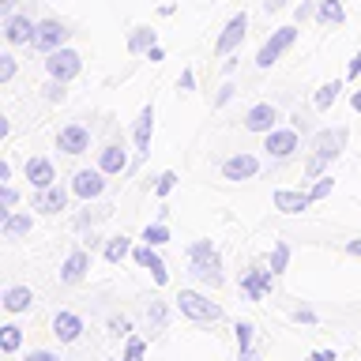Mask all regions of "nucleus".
Listing matches in <instances>:
<instances>
[{
  "label": "nucleus",
  "instance_id": "nucleus-57",
  "mask_svg": "<svg viewBox=\"0 0 361 361\" xmlns=\"http://www.w3.org/2000/svg\"><path fill=\"white\" fill-rule=\"evenodd\" d=\"M121 361H124V357H121Z\"/></svg>",
  "mask_w": 361,
  "mask_h": 361
},
{
  "label": "nucleus",
  "instance_id": "nucleus-22",
  "mask_svg": "<svg viewBox=\"0 0 361 361\" xmlns=\"http://www.w3.org/2000/svg\"><path fill=\"white\" fill-rule=\"evenodd\" d=\"M309 203H312V196L301 188H279L275 192V211H282V214H301Z\"/></svg>",
  "mask_w": 361,
  "mask_h": 361
},
{
  "label": "nucleus",
  "instance_id": "nucleus-33",
  "mask_svg": "<svg viewBox=\"0 0 361 361\" xmlns=\"http://www.w3.org/2000/svg\"><path fill=\"white\" fill-rule=\"evenodd\" d=\"M143 241H147V245H154V248H158V245H166V241H169V226H166L162 219L151 222V226L143 230Z\"/></svg>",
  "mask_w": 361,
  "mask_h": 361
},
{
  "label": "nucleus",
  "instance_id": "nucleus-37",
  "mask_svg": "<svg viewBox=\"0 0 361 361\" xmlns=\"http://www.w3.org/2000/svg\"><path fill=\"white\" fill-rule=\"evenodd\" d=\"M331 188H335V177H320V180H312V188H309V196H312V203H320V200H327L331 196Z\"/></svg>",
  "mask_w": 361,
  "mask_h": 361
},
{
  "label": "nucleus",
  "instance_id": "nucleus-11",
  "mask_svg": "<svg viewBox=\"0 0 361 361\" xmlns=\"http://www.w3.org/2000/svg\"><path fill=\"white\" fill-rule=\"evenodd\" d=\"M64 42H68V27L61 19H42L38 23V34H34V49L38 53H53V49H61Z\"/></svg>",
  "mask_w": 361,
  "mask_h": 361
},
{
  "label": "nucleus",
  "instance_id": "nucleus-6",
  "mask_svg": "<svg viewBox=\"0 0 361 361\" xmlns=\"http://www.w3.org/2000/svg\"><path fill=\"white\" fill-rule=\"evenodd\" d=\"M346 140H350L346 128H324V132L312 135V154H320L324 162H335V158L346 151Z\"/></svg>",
  "mask_w": 361,
  "mask_h": 361
},
{
  "label": "nucleus",
  "instance_id": "nucleus-5",
  "mask_svg": "<svg viewBox=\"0 0 361 361\" xmlns=\"http://www.w3.org/2000/svg\"><path fill=\"white\" fill-rule=\"evenodd\" d=\"M264 151L275 158V162H286L301 151V132L298 128H271L264 135Z\"/></svg>",
  "mask_w": 361,
  "mask_h": 361
},
{
  "label": "nucleus",
  "instance_id": "nucleus-43",
  "mask_svg": "<svg viewBox=\"0 0 361 361\" xmlns=\"http://www.w3.org/2000/svg\"><path fill=\"white\" fill-rule=\"evenodd\" d=\"M233 94H237V87H233V83H222V87H219V94H214V109H222Z\"/></svg>",
  "mask_w": 361,
  "mask_h": 361
},
{
  "label": "nucleus",
  "instance_id": "nucleus-31",
  "mask_svg": "<svg viewBox=\"0 0 361 361\" xmlns=\"http://www.w3.org/2000/svg\"><path fill=\"white\" fill-rule=\"evenodd\" d=\"M42 98L53 102V106H61V102H68V83L64 79H49V83L42 87Z\"/></svg>",
  "mask_w": 361,
  "mask_h": 361
},
{
  "label": "nucleus",
  "instance_id": "nucleus-36",
  "mask_svg": "<svg viewBox=\"0 0 361 361\" xmlns=\"http://www.w3.org/2000/svg\"><path fill=\"white\" fill-rule=\"evenodd\" d=\"M16 203H19V192L11 185H0V219H8V214L16 211Z\"/></svg>",
  "mask_w": 361,
  "mask_h": 361
},
{
  "label": "nucleus",
  "instance_id": "nucleus-35",
  "mask_svg": "<svg viewBox=\"0 0 361 361\" xmlns=\"http://www.w3.org/2000/svg\"><path fill=\"white\" fill-rule=\"evenodd\" d=\"M177 180H180V177L173 173V169H166V173H158V180H154V196H158V200H166L169 192L177 188Z\"/></svg>",
  "mask_w": 361,
  "mask_h": 361
},
{
  "label": "nucleus",
  "instance_id": "nucleus-53",
  "mask_svg": "<svg viewBox=\"0 0 361 361\" xmlns=\"http://www.w3.org/2000/svg\"><path fill=\"white\" fill-rule=\"evenodd\" d=\"M237 361H259L256 350H237Z\"/></svg>",
  "mask_w": 361,
  "mask_h": 361
},
{
  "label": "nucleus",
  "instance_id": "nucleus-9",
  "mask_svg": "<svg viewBox=\"0 0 361 361\" xmlns=\"http://www.w3.org/2000/svg\"><path fill=\"white\" fill-rule=\"evenodd\" d=\"M245 30H248V16H245V11H237V16L222 27L219 42H214V53H219V56L237 53V49H241V42H245Z\"/></svg>",
  "mask_w": 361,
  "mask_h": 361
},
{
  "label": "nucleus",
  "instance_id": "nucleus-49",
  "mask_svg": "<svg viewBox=\"0 0 361 361\" xmlns=\"http://www.w3.org/2000/svg\"><path fill=\"white\" fill-rule=\"evenodd\" d=\"M162 56H166V49H162V45H151V49H147V61H151V64H158Z\"/></svg>",
  "mask_w": 361,
  "mask_h": 361
},
{
  "label": "nucleus",
  "instance_id": "nucleus-18",
  "mask_svg": "<svg viewBox=\"0 0 361 361\" xmlns=\"http://www.w3.org/2000/svg\"><path fill=\"white\" fill-rule=\"evenodd\" d=\"M259 173V158L256 154H233V158H226L222 162V177L226 180H252Z\"/></svg>",
  "mask_w": 361,
  "mask_h": 361
},
{
  "label": "nucleus",
  "instance_id": "nucleus-10",
  "mask_svg": "<svg viewBox=\"0 0 361 361\" xmlns=\"http://www.w3.org/2000/svg\"><path fill=\"white\" fill-rule=\"evenodd\" d=\"M151 135H154V106H143L132 128V143H135V162H143L151 154Z\"/></svg>",
  "mask_w": 361,
  "mask_h": 361
},
{
  "label": "nucleus",
  "instance_id": "nucleus-54",
  "mask_svg": "<svg viewBox=\"0 0 361 361\" xmlns=\"http://www.w3.org/2000/svg\"><path fill=\"white\" fill-rule=\"evenodd\" d=\"M286 4H290V0H264L267 11H279V8H286Z\"/></svg>",
  "mask_w": 361,
  "mask_h": 361
},
{
  "label": "nucleus",
  "instance_id": "nucleus-20",
  "mask_svg": "<svg viewBox=\"0 0 361 361\" xmlns=\"http://www.w3.org/2000/svg\"><path fill=\"white\" fill-rule=\"evenodd\" d=\"M27 180H30L34 192L56 185V169H53L49 158H27Z\"/></svg>",
  "mask_w": 361,
  "mask_h": 361
},
{
  "label": "nucleus",
  "instance_id": "nucleus-50",
  "mask_svg": "<svg viewBox=\"0 0 361 361\" xmlns=\"http://www.w3.org/2000/svg\"><path fill=\"white\" fill-rule=\"evenodd\" d=\"M290 121H293V128H298L301 135H305V132H309V117H301V113H293V117H290Z\"/></svg>",
  "mask_w": 361,
  "mask_h": 361
},
{
  "label": "nucleus",
  "instance_id": "nucleus-34",
  "mask_svg": "<svg viewBox=\"0 0 361 361\" xmlns=\"http://www.w3.org/2000/svg\"><path fill=\"white\" fill-rule=\"evenodd\" d=\"M252 335H256V327L248 324V320H237V324H233V338H237V350H252Z\"/></svg>",
  "mask_w": 361,
  "mask_h": 361
},
{
  "label": "nucleus",
  "instance_id": "nucleus-42",
  "mask_svg": "<svg viewBox=\"0 0 361 361\" xmlns=\"http://www.w3.org/2000/svg\"><path fill=\"white\" fill-rule=\"evenodd\" d=\"M177 90H180V94H188V90H196V75H192V68H185V72L177 75Z\"/></svg>",
  "mask_w": 361,
  "mask_h": 361
},
{
  "label": "nucleus",
  "instance_id": "nucleus-30",
  "mask_svg": "<svg viewBox=\"0 0 361 361\" xmlns=\"http://www.w3.org/2000/svg\"><path fill=\"white\" fill-rule=\"evenodd\" d=\"M267 267L275 271V275H282V271L290 267V245L286 241H275L271 245V256H267Z\"/></svg>",
  "mask_w": 361,
  "mask_h": 361
},
{
  "label": "nucleus",
  "instance_id": "nucleus-44",
  "mask_svg": "<svg viewBox=\"0 0 361 361\" xmlns=\"http://www.w3.org/2000/svg\"><path fill=\"white\" fill-rule=\"evenodd\" d=\"M309 16H316V4H312V0H301V4L293 8V19H298V23H305Z\"/></svg>",
  "mask_w": 361,
  "mask_h": 361
},
{
  "label": "nucleus",
  "instance_id": "nucleus-8",
  "mask_svg": "<svg viewBox=\"0 0 361 361\" xmlns=\"http://www.w3.org/2000/svg\"><path fill=\"white\" fill-rule=\"evenodd\" d=\"M271 286H275V271L271 267H248L245 275H241V293L248 301H264Z\"/></svg>",
  "mask_w": 361,
  "mask_h": 361
},
{
  "label": "nucleus",
  "instance_id": "nucleus-21",
  "mask_svg": "<svg viewBox=\"0 0 361 361\" xmlns=\"http://www.w3.org/2000/svg\"><path fill=\"white\" fill-rule=\"evenodd\" d=\"M34 230V219L27 211H11L8 219H0V233H4V241H23V237H30Z\"/></svg>",
  "mask_w": 361,
  "mask_h": 361
},
{
  "label": "nucleus",
  "instance_id": "nucleus-16",
  "mask_svg": "<svg viewBox=\"0 0 361 361\" xmlns=\"http://www.w3.org/2000/svg\"><path fill=\"white\" fill-rule=\"evenodd\" d=\"M68 196H72V188H64V185H49V188L34 192L30 207H34V211H42V214H61V211L68 207Z\"/></svg>",
  "mask_w": 361,
  "mask_h": 361
},
{
  "label": "nucleus",
  "instance_id": "nucleus-12",
  "mask_svg": "<svg viewBox=\"0 0 361 361\" xmlns=\"http://www.w3.org/2000/svg\"><path fill=\"white\" fill-rule=\"evenodd\" d=\"M34 34H38V23H30V16H19V11L4 16V42L8 45H34Z\"/></svg>",
  "mask_w": 361,
  "mask_h": 361
},
{
  "label": "nucleus",
  "instance_id": "nucleus-23",
  "mask_svg": "<svg viewBox=\"0 0 361 361\" xmlns=\"http://www.w3.org/2000/svg\"><path fill=\"white\" fill-rule=\"evenodd\" d=\"M53 335L61 338V343H75V338L83 335V320H79L75 312H56L53 316Z\"/></svg>",
  "mask_w": 361,
  "mask_h": 361
},
{
  "label": "nucleus",
  "instance_id": "nucleus-13",
  "mask_svg": "<svg viewBox=\"0 0 361 361\" xmlns=\"http://www.w3.org/2000/svg\"><path fill=\"white\" fill-rule=\"evenodd\" d=\"M132 259H135L143 271H151L154 286H166V282H169V271H166V264H162V256H158L154 245H147V241L135 245V248H132Z\"/></svg>",
  "mask_w": 361,
  "mask_h": 361
},
{
  "label": "nucleus",
  "instance_id": "nucleus-17",
  "mask_svg": "<svg viewBox=\"0 0 361 361\" xmlns=\"http://www.w3.org/2000/svg\"><path fill=\"white\" fill-rule=\"evenodd\" d=\"M128 166H132V158L128 151H124V143H106L98 151V169L106 177H117V173H128Z\"/></svg>",
  "mask_w": 361,
  "mask_h": 361
},
{
  "label": "nucleus",
  "instance_id": "nucleus-29",
  "mask_svg": "<svg viewBox=\"0 0 361 361\" xmlns=\"http://www.w3.org/2000/svg\"><path fill=\"white\" fill-rule=\"evenodd\" d=\"M128 256H132V241L124 233L106 241V259H109V264H121V259H128Z\"/></svg>",
  "mask_w": 361,
  "mask_h": 361
},
{
  "label": "nucleus",
  "instance_id": "nucleus-7",
  "mask_svg": "<svg viewBox=\"0 0 361 361\" xmlns=\"http://www.w3.org/2000/svg\"><path fill=\"white\" fill-rule=\"evenodd\" d=\"M56 151H64V154H87L90 151V128L87 124H64L61 132H56Z\"/></svg>",
  "mask_w": 361,
  "mask_h": 361
},
{
  "label": "nucleus",
  "instance_id": "nucleus-24",
  "mask_svg": "<svg viewBox=\"0 0 361 361\" xmlns=\"http://www.w3.org/2000/svg\"><path fill=\"white\" fill-rule=\"evenodd\" d=\"M316 23H324V27H338V23H346L343 0H320V4H316Z\"/></svg>",
  "mask_w": 361,
  "mask_h": 361
},
{
  "label": "nucleus",
  "instance_id": "nucleus-51",
  "mask_svg": "<svg viewBox=\"0 0 361 361\" xmlns=\"http://www.w3.org/2000/svg\"><path fill=\"white\" fill-rule=\"evenodd\" d=\"M0 185H11V162H8V158L0 162Z\"/></svg>",
  "mask_w": 361,
  "mask_h": 361
},
{
  "label": "nucleus",
  "instance_id": "nucleus-3",
  "mask_svg": "<svg viewBox=\"0 0 361 361\" xmlns=\"http://www.w3.org/2000/svg\"><path fill=\"white\" fill-rule=\"evenodd\" d=\"M293 42H298V27H279V30H271V38L259 45V53H256V68H259V72H267V68L275 64Z\"/></svg>",
  "mask_w": 361,
  "mask_h": 361
},
{
  "label": "nucleus",
  "instance_id": "nucleus-26",
  "mask_svg": "<svg viewBox=\"0 0 361 361\" xmlns=\"http://www.w3.org/2000/svg\"><path fill=\"white\" fill-rule=\"evenodd\" d=\"M338 94H343V79H331V83H324V87L312 94V106L320 109V113H327V109L338 102Z\"/></svg>",
  "mask_w": 361,
  "mask_h": 361
},
{
  "label": "nucleus",
  "instance_id": "nucleus-48",
  "mask_svg": "<svg viewBox=\"0 0 361 361\" xmlns=\"http://www.w3.org/2000/svg\"><path fill=\"white\" fill-rule=\"evenodd\" d=\"M309 361H335V350H312Z\"/></svg>",
  "mask_w": 361,
  "mask_h": 361
},
{
  "label": "nucleus",
  "instance_id": "nucleus-2",
  "mask_svg": "<svg viewBox=\"0 0 361 361\" xmlns=\"http://www.w3.org/2000/svg\"><path fill=\"white\" fill-rule=\"evenodd\" d=\"M177 309L180 316H188L192 324H219L222 320V309L214 305L211 298H203L196 290H180L177 293Z\"/></svg>",
  "mask_w": 361,
  "mask_h": 361
},
{
  "label": "nucleus",
  "instance_id": "nucleus-46",
  "mask_svg": "<svg viewBox=\"0 0 361 361\" xmlns=\"http://www.w3.org/2000/svg\"><path fill=\"white\" fill-rule=\"evenodd\" d=\"M346 79H361V53L350 56V64H346Z\"/></svg>",
  "mask_w": 361,
  "mask_h": 361
},
{
  "label": "nucleus",
  "instance_id": "nucleus-25",
  "mask_svg": "<svg viewBox=\"0 0 361 361\" xmlns=\"http://www.w3.org/2000/svg\"><path fill=\"white\" fill-rule=\"evenodd\" d=\"M30 301H34L30 286H8V290H4V298H0V305H4L8 312H27V309H30Z\"/></svg>",
  "mask_w": 361,
  "mask_h": 361
},
{
  "label": "nucleus",
  "instance_id": "nucleus-40",
  "mask_svg": "<svg viewBox=\"0 0 361 361\" xmlns=\"http://www.w3.org/2000/svg\"><path fill=\"white\" fill-rule=\"evenodd\" d=\"M109 335L128 338L132 335V320H128V316H109Z\"/></svg>",
  "mask_w": 361,
  "mask_h": 361
},
{
  "label": "nucleus",
  "instance_id": "nucleus-52",
  "mask_svg": "<svg viewBox=\"0 0 361 361\" xmlns=\"http://www.w3.org/2000/svg\"><path fill=\"white\" fill-rule=\"evenodd\" d=\"M346 252L361 259V237H354V241H346Z\"/></svg>",
  "mask_w": 361,
  "mask_h": 361
},
{
  "label": "nucleus",
  "instance_id": "nucleus-38",
  "mask_svg": "<svg viewBox=\"0 0 361 361\" xmlns=\"http://www.w3.org/2000/svg\"><path fill=\"white\" fill-rule=\"evenodd\" d=\"M327 166L331 162H324L320 154H309V162H305V180H320L327 173Z\"/></svg>",
  "mask_w": 361,
  "mask_h": 361
},
{
  "label": "nucleus",
  "instance_id": "nucleus-56",
  "mask_svg": "<svg viewBox=\"0 0 361 361\" xmlns=\"http://www.w3.org/2000/svg\"><path fill=\"white\" fill-rule=\"evenodd\" d=\"M350 106H354V109L361 113V90H354V94H350Z\"/></svg>",
  "mask_w": 361,
  "mask_h": 361
},
{
  "label": "nucleus",
  "instance_id": "nucleus-14",
  "mask_svg": "<svg viewBox=\"0 0 361 361\" xmlns=\"http://www.w3.org/2000/svg\"><path fill=\"white\" fill-rule=\"evenodd\" d=\"M102 192H106V173H102V169H79L72 177V196L90 203V200H98Z\"/></svg>",
  "mask_w": 361,
  "mask_h": 361
},
{
  "label": "nucleus",
  "instance_id": "nucleus-39",
  "mask_svg": "<svg viewBox=\"0 0 361 361\" xmlns=\"http://www.w3.org/2000/svg\"><path fill=\"white\" fill-rule=\"evenodd\" d=\"M143 354H147V343H143V338H135V335H128V346H124V361H143Z\"/></svg>",
  "mask_w": 361,
  "mask_h": 361
},
{
  "label": "nucleus",
  "instance_id": "nucleus-1",
  "mask_svg": "<svg viewBox=\"0 0 361 361\" xmlns=\"http://www.w3.org/2000/svg\"><path fill=\"white\" fill-rule=\"evenodd\" d=\"M188 267H192V275H196L203 286H211V290H219L226 282L222 256H219V248H214V241H207V237H200V241L188 245Z\"/></svg>",
  "mask_w": 361,
  "mask_h": 361
},
{
  "label": "nucleus",
  "instance_id": "nucleus-19",
  "mask_svg": "<svg viewBox=\"0 0 361 361\" xmlns=\"http://www.w3.org/2000/svg\"><path fill=\"white\" fill-rule=\"evenodd\" d=\"M87 271H90V252L87 248H75V252L61 264V282L64 286H79V282L87 279Z\"/></svg>",
  "mask_w": 361,
  "mask_h": 361
},
{
  "label": "nucleus",
  "instance_id": "nucleus-27",
  "mask_svg": "<svg viewBox=\"0 0 361 361\" xmlns=\"http://www.w3.org/2000/svg\"><path fill=\"white\" fill-rule=\"evenodd\" d=\"M151 45H158V34L151 27H135L128 34V53H147Z\"/></svg>",
  "mask_w": 361,
  "mask_h": 361
},
{
  "label": "nucleus",
  "instance_id": "nucleus-45",
  "mask_svg": "<svg viewBox=\"0 0 361 361\" xmlns=\"http://www.w3.org/2000/svg\"><path fill=\"white\" fill-rule=\"evenodd\" d=\"M23 361H61V357H56L53 350H30V354L23 357Z\"/></svg>",
  "mask_w": 361,
  "mask_h": 361
},
{
  "label": "nucleus",
  "instance_id": "nucleus-41",
  "mask_svg": "<svg viewBox=\"0 0 361 361\" xmlns=\"http://www.w3.org/2000/svg\"><path fill=\"white\" fill-rule=\"evenodd\" d=\"M16 56L11 53H0V83H11V79H16Z\"/></svg>",
  "mask_w": 361,
  "mask_h": 361
},
{
  "label": "nucleus",
  "instance_id": "nucleus-55",
  "mask_svg": "<svg viewBox=\"0 0 361 361\" xmlns=\"http://www.w3.org/2000/svg\"><path fill=\"white\" fill-rule=\"evenodd\" d=\"M16 11V0H0V16H11Z\"/></svg>",
  "mask_w": 361,
  "mask_h": 361
},
{
  "label": "nucleus",
  "instance_id": "nucleus-47",
  "mask_svg": "<svg viewBox=\"0 0 361 361\" xmlns=\"http://www.w3.org/2000/svg\"><path fill=\"white\" fill-rule=\"evenodd\" d=\"M293 320H298V324H316V312L309 309V305H301V309L293 312Z\"/></svg>",
  "mask_w": 361,
  "mask_h": 361
},
{
  "label": "nucleus",
  "instance_id": "nucleus-32",
  "mask_svg": "<svg viewBox=\"0 0 361 361\" xmlns=\"http://www.w3.org/2000/svg\"><path fill=\"white\" fill-rule=\"evenodd\" d=\"M166 320H169V309H166L162 301H151V305H147V324H151V331H162Z\"/></svg>",
  "mask_w": 361,
  "mask_h": 361
},
{
  "label": "nucleus",
  "instance_id": "nucleus-15",
  "mask_svg": "<svg viewBox=\"0 0 361 361\" xmlns=\"http://www.w3.org/2000/svg\"><path fill=\"white\" fill-rule=\"evenodd\" d=\"M271 128H279V109L271 106V102H256V106L245 113V132L267 135Z\"/></svg>",
  "mask_w": 361,
  "mask_h": 361
},
{
  "label": "nucleus",
  "instance_id": "nucleus-4",
  "mask_svg": "<svg viewBox=\"0 0 361 361\" xmlns=\"http://www.w3.org/2000/svg\"><path fill=\"white\" fill-rule=\"evenodd\" d=\"M45 72H49V79H64V83H72V79L83 72V56H79L75 49H68V45H61V49L45 53Z\"/></svg>",
  "mask_w": 361,
  "mask_h": 361
},
{
  "label": "nucleus",
  "instance_id": "nucleus-28",
  "mask_svg": "<svg viewBox=\"0 0 361 361\" xmlns=\"http://www.w3.org/2000/svg\"><path fill=\"white\" fill-rule=\"evenodd\" d=\"M23 346V327L19 324H4L0 327V354H16V350Z\"/></svg>",
  "mask_w": 361,
  "mask_h": 361
}]
</instances>
